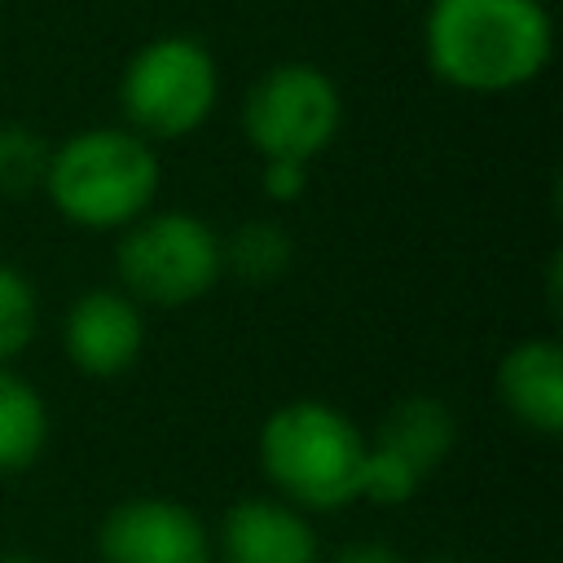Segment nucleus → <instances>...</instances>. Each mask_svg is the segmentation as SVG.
Instances as JSON below:
<instances>
[{"label": "nucleus", "mask_w": 563, "mask_h": 563, "mask_svg": "<svg viewBox=\"0 0 563 563\" xmlns=\"http://www.w3.org/2000/svg\"><path fill=\"white\" fill-rule=\"evenodd\" d=\"M422 57L457 92H515L550 66L554 22L541 0H431Z\"/></svg>", "instance_id": "nucleus-1"}, {"label": "nucleus", "mask_w": 563, "mask_h": 563, "mask_svg": "<svg viewBox=\"0 0 563 563\" xmlns=\"http://www.w3.org/2000/svg\"><path fill=\"white\" fill-rule=\"evenodd\" d=\"M365 449L369 435L325 400H286L260 427L264 479L299 510H339L361 501Z\"/></svg>", "instance_id": "nucleus-2"}, {"label": "nucleus", "mask_w": 563, "mask_h": 563, "mask_svg": "<svg viewBox=\"0 0 563 563\" xmlns=\"http://www.w3.org/2000/svg\"><path fill=\"white\" fill-rule=\"evenodd\" d=\"M44 194L79 229H128L154 207L158 154L132 128H84L48 150Z\"/></svg>", "instance_id": "nucleus-3"}, {"label": "nucleus", "mask_w": 563, "mask_h": 563, "mask_svg": "<svg viewBox=\"0 0 563 563\" xmlns=\"http://www.w3.org/2000/svg\"><path fill=\"white\" fill-rule=\"evenodd\" d=\"M220 97L216 53L198 35H158L141 44L119 75V110L145 141H180L198 132Z\"/></svg>", "instance_id": "nucleus-4"}, {"label": "nucleus", "mask_w": 563, "mask_h": 563, "mask_svg": "<svg viewBox=\"0 0 563 563\" xmlns=\"http://www.w3.org/2000/svg\"><path fill=\"white\" fill-rule=\"evenodd\" d=\"M114 268L123 282L119 290H128L141 308H185L224 273L220 233L194 211H145L123 229Z\"/></svg>", "instance_id": "nucleus-5"}, {"label": "nucleus", "mask_w": 563, "mask_h": 563, "mask_svg": "<svg viewBox=\"0 0 563 563\" xmlns=\"http://www.w3.org/2000/svg\"><path fill=\"white\" fill-rule=\"evenodd\" d=\"M343 123L339 84L312 62L268 66L242 101V132L260 158L312 163L330 150Z\"/></svg>", "instance_id": "nucleus-6"}, {"label": "nucleus", "mask_w": 563, "mask_h": 563, "mask_svg": "<svg viewBox=\"0 0 563 563\" xmlns=\"http://www.w3.org/2000/svg\"><path fill=\"white\" fill-rule=\"evenodd\" d=\"M101 563H211L207 523L172 497H128L97 528Z\"/></svg>", "instance_id": "nucleus-7"}, {"label": "nucleus", "mask_w": 563, "mask_h": 563, "mask_svg": "<svg viewBox=\"0 0 563 563\" xmlns=\"http://www.w3.org/2000/svg\"><path fill=\"white\" fill-rule=\"evenodd\" d=\"M62 352L88 378H119L145 352V308L114 286L84 290L62 317Z\"/></svg>", "instance_id": "nucleus-8"}, {"label": "nucleus", "mask_w": 563, "mask_h": 563, "mask_svg": "<svg viewBox=\"0 0 563 563\" xmlns=\"http://www.w3.org/2000/svg\"><path fill=\"white\" fill-rule=\"evenodd\" d=\"M220 563H317L321 545L299 506L282 497H242L216 528Z\"/></svg>", "instance_id": "nucleus-9"}, {"label": "nucleus", "mask_w": 563, "mask_h": 563, "mask_svg": "<svg viewBox=\"0 0 563 563\" xmlns=\"http://www.w3.org/2000/svg\"><path fill=\"white\" fill-rule=\"evenodd\" d=\"M497 396L519 427L537 435H559L563 431V347L554 339L515 343L497 365Z\"/></svg>", "instance_id": "nucleus-10"}, {"label": "nucleus", "mask_w": 563, "mask_h": 563, "mask_svg": "<svg viewBox=\"0 0 563 563\" xmlns=\"http://www.w3.org/2000/svg\"><path fill=\"white\" fill-rule=\"evenodd\" d=\"M369 444L396 453L400 462H409L427 479L453 453V444H457V418L435 396H405V400H396L383 413V422L374 427Z\"/></svg>", "instance_id": "nucleus-11"}, {"label": "nucleus", "mask_w": 563, "mask_h": 563, "mask_svg": "<svg viewBox=\"0 0 563 563\" xmlns=\"http://www.w3.org/2000/svg\"><path fill=\"white\" fill-rule=\"evenodd\" d=\"M48 444V405L44 396L0 365V475H18L40 462Z\"/></svg>", "instance_id": "nucleus-12"}, {"label": "nucleus", "mask_w": 563, "mask_h": 563, "mask_svg": "<svg viewBox=\"0 0 563 563\" xmlns=\"http://www.w3.org/2000/svg\"><path fill=\"white\" fill-rule=\"evenodd\" d=\"M295 242L273 220H246L229 238H220V264L246 286H268L290 268Z\"/></svg>", "instance_id": "nucleus-13"}, {"label": "nucleus", "mask_w": 563, "mask_h": 563, "mask_svg": "<svg viewBox=\"0 0 563 563\" xmlns=\"http://www.w3.org/2000/svg\"><path fill=\"white\" fill-rule=\"evenodd\" d=\"M48 172V145L40 132L26 123H0V194L4 198H26L44 189Z\"/></svg>", "instance_id": "nucleus-14"}, {"label": "nucleus", "mask_w": 563, "mask_h": 563, "mask_svg": "<svg viewBox=\"0 0 563 563\" xmlns=\"http://www.w3.org/2000/svg\"><path fill=\"white\" fill-rule=\"evenodd\" d=\"M40 325V299L22 268L0 260V365L18 361Z\"/></svg>", "instance_id": "nucleus-15"}, {"label": "nucleus", "mask_w": 563, "mask_h": 563, "mask_svg": "<svg viewBox=\"0 0 563 563\" xmlns=\"http://www.w3.org/2000/svg\"><path fill=\"white\" fill-rule=\"evenodd\" d=\"M418 484H422V475L409 462H400L396 453H387L378 444L365 449V462H361V501L400 506V501H409L418 493Z\"/></svg>", "instance_id": "nucleus-16"}, {"label": "nucleus", "mask_w": 563, "mask_h": 563, "mask_svg": "<svg viewBox=\"0 0 563 563\" xmlns=\"http://www.w3.org/2000/svg\"><path fill=\"white\" fill-rule=\"evenodd\" d=\"M308 189V163L295 158H264V194L273 202H295Z\"/></svg>", "instance_id": "nucleus-17"}, {"label": "nucleus", "mask_w": 563, "mask_h": 563, "mask_svg": "<svg viewBox=\"0 0 563 563\" xmlns=\"http://www.w3.org/2000/svg\"><path fill=\"white\" fill-rule=\"evenodd\" d=\"M334 563H405L400 550L383 545V541H352L334 554Z\"/></svg>", "instance_id": "nucleus-18"}, {"label": "nucleus", "mask_w": 563, "mask_h": 563, "mask_svg": "<svg viewBox=\"0 0 563 563\" xmlns=\"http://www.w3.org/2000/svg\"><path fill=\"white\" fill-rule=\"evenodd\" d=\"M0 563H40V559H35V554H22V550H4Z\"/></svg>", "instance_id": "nucleus-19"}]
</instances>
